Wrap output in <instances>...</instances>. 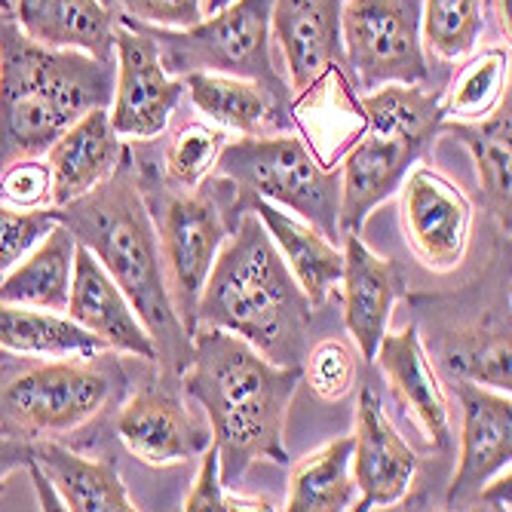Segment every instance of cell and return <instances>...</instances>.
<instances>
[{
    "label": "cell",
    "mask_w": 512,
    "mask_h": 512,
    "mask_svg": "<svg viewBox=\"0 0 512 512\" xmlns=\"http://www.w3.org/2000/svg\"><path fill=\"white\" fill-rule=\"evenodd\" d=\"M0 347L22 356H86L108 350L74 319L22 304H0Z\"/></svg>",
    "instance_id": "28"
},
{
    "label": "cell",
    "mask_w": 512,
    "mask_h": 512,
    "mask_svg": "<svg viewBox=\"0 0 512 512\" xmlns=\"http://www.w3.org/2000/svg\"><path fill=\"white\" fill-rule=\"evenodd\" d=\"M212 175L234 184L237 197L267 200L341 243V172L325 166L301 135L273 132L227 142Z\"/></svg>",
    "instance_id": "7"
},
{
    "label": "cell",
    "mask_w": 512,
    "mask_h": 512,
    "mask_svg": "<svg viewBox=\"0 0 512 512\" xmlns=\"http://www.w3.org/2000/svg\"><path fill=\"white\" fill-rule=\"evenodd\" d=\"M353 436L332 439L301 463L289 476V512H344L356 506V482L350 473Z\"/></svg>",
    "instance_id": "27"
},
{
    "label": "cell",
    "mask_w": 512,
    "mask_h": 512,
    "mask_svg": "<svg viewBox=\"0 0 512 512\" xmlns=\"http://www.w3.org/2000/svg\"><path fill=\"white\" fill-rule=\"evenodd\" d=\"M184 512H234V509H273L267 500H249L240 494H230L221 467H218V451L209 445L200 454V470L194 476L191 494L184 497Z\"/></svg>",
    "instance_id": "35"
},
{
    "label": "cell",
    "mask_w": 512,
    "mask_h": 512,
    "mask_svg": "<svg viewBox=\"0 0 512 512\" xmlns=\"http://www.w3.org/2000/svg\"><path fill=\"white\" fill-rule=\"evenodd\" d=\"M460 402V460L445 491V506H473L482 488L509 470L512 460V405L509 393L454 381Z\"/></svg>",
    "instance_id": "15"
},
{
    "label": "cell",
    "mask_w": 512,
    "mask_h": 512,
    "mask_svg": "<svg viewBox=\"0 0 512 512\" xmlns=\"http://www.w3.org/2000/svg\"><path fill=\"white\" fill-rule=\"evenodd\" d=\"M442 359L451 375L460 381H473L479 387H491L500 393L512 390L509 322L485 319L476 325V329L454 332L442 347Z\"/></svg>",
    "instance_id": "29"
},
{
    "label": "cell",
    "mask_w": 512,
    "mask_h": 512,
    "mask_svg": "<svg viewBox=\"0 0 512 512\" xmlns=\"http://www.w3.org/2000/svg\"><path fill=\"white\" fill-rule=\"evenodd\" d=\"M117 62L31 40L16 16H0V172L43 157L62 132L111 108Z\"/></svg>",
    "instance_id": "4"
},
{
    "label": "cell",
    "mask_w": 512,
    "mask_h": 512,
    "mask_svg": "<svg viewBox=\"0 0 512 512\" xmlns=\"http://www.w3.org/2000/svg\"><path fill=\"white\" fill-rule=\"evenodd\" d=\"M114 53L117 80L108 111L111 126L120 138L151 142L169 126L178 102L184 99V80L166 74L157 43L129 16H117Z\"/></svg>",
    "instance_id": "12"
},
{
    "label": "cell",
    "mask_w": 512,
    "mask_h": 512,
    "mask_svg": "<svg viewBox=\"0 0 512 512\" xmlns=\"http://www.w3.org/2000/svg\"><path fill=\"white\" fill-rule=\"evenodd\" d=\"M181 80L194 108L224 129H234L240 135H273L295 129V117L279 111L252 80L215 71H191Z\"/></svg>",
    "instance_id": "24"
},
{
    "label": "cell",
    "mask_w": 512,
    "mask_h": 512,
    "mask_svg": "<svg viewBox=\"0 0 512 512\" xmlns=\"http://www.w3.org/2000/svg\"><path fill=\"white\" fill-rule=\"evenodd\" d=\"M494 16H497V22H500V31L509 37V0H494Z\"/></svg>",
    "instance_id": "39"
},
{
    "label": "cell",
    "mask_w": 512,
    "mask_h": 512,
    "mask_svg": "<svg viewBox=\"0 0 512 512\" xmlns=\"http://www.w3.org/2000/svg\"><path fill=\"white\" fill-rule=\"evenodd\" d=\"M509 129H512V99L509 92L500 99V105L482 117V120H442L439 135H451L470 151L479 175V191L482 203L497 221L500 234L509 237Z\"/></svg>",
    "instance_id": "25"
},
{
    "label": "cell",
    "mask_w": 512,
    "mask_h": 512,
    "mask_svg": "<svg viewBox=\"0 0 512 512\" xmlns=\"http://www.w3.org/2000/svg\"><path fill=\"white\" fill-rule=\"evenodd\" d=\"M359 129L347 142L341 172V234H362L368 215L387 203L421 163L445 120L442 89L387 83L353 99Z\"/></svg>",
    "instance_id": "5"
},
{
    "label": "cell",
    "mask_w": 512,
    "mask_h": 512,
    "mask_svg": "<svg viewBox=\"0 0 512 512\" xmlns=\"http://www.w3.org/2000/svg\"><path fill=\"white\" fill-rule=\"evenodd\" d=\"M77 240L65 224H56L4 279L0 304H22L37 310L65 313Z\"/></svg>",
    "instance_id": "26"
},
{
    "label": "cell",
    "mask_w": 512,
    "mask_h": 512,
    "mask_svg": "<svg viewBox=\"0 0 512 512\" xmlns=\"http://www.w3.org/2000/svg\"><path fill=\"white\" fill-rule=\"evenodd\" d=\"M16 25L53 50H80L114 62L117 16L102 0H13Z\"/></svg>",
    "instance_id": "22"
},
{
    "label": "cell",
    "mask_w": 512,
    "mask_h": 512,
    "mask_svg": "<svg viewBox=\"0 0 512 512\" xmlns=\"http://www.w3.org/2000/svg\"><path fill=\"white\" fill-rule=\"evenodd\" d=\"M31 463L50 479L53 491L62 500V509L71 512H132L138 509L111 460H92L56 439H34Z\"/></svg>",
    "instance_id": "23"
},
{
    "label": "cell",
    "mask_w": 512,
    "mask_h": 512,
    "mask_svg": "<svg viewBox=\"0 0 512 512\" xmlns=\"http://www.w3.org/2000/svg\"><path fill=\"white\" fill-rule=\"evenodd\" d=\"M178 381L206 414L224 485L240 482L261 460L286 467L283 433L301 365H276L243 338L200 325Z\"/></svg>",
    "instance_id": "1"
},
{
    "label": "cell",
    "mask_w": 512,
    "mask_h": 512,
    "mask_svg": "<svg viewBox=\"0 0 512 512\" xmlns=\"http://www.w3.org/2000/svg\"><path fill=\"white\" fill-rule=\"evenodd\" d=\"M53 175L43 157L19 160L0 172V203L16 209L53 206Z\"/></svg>",
    "instance_id": "36"
},
{
    "label": "cell",
    "mask_w": 512,
    "mask_h": 512,
    "mask_svg": "<svg viewBox=\"0 0 512 512\" xmlns=\"http://www.w3.org/2000/svg\"><path fill=\"white\" fill-rule=\"evenodd\" d=\"M31 463V442L10 436V433H0V491H4L7 479L16 470H25Z\"/></svg>",
    "instance_id": "38"
},
{
    "label": "cell",
    "mask_w": 512,
    "mask_h": 512,
    "mask_svg": "<svg viewBox=\"0 0 512 512\" xmlns=\"http://www.w3.org/2000/svg\"><path fill=\"white\" fill-rule=\"evenodd\" d=\"M160 28H194L203 22V0H111V10Z\"/></svg>",
    "instance_id": "37"
},
{
    "label": "cell",
    "mask_w": 512,
    "mask_h": 512,
    "mask_svg": "<svg viewBox=\"0 0 512 512\" xmlns=\"http://www.w3.org/2000/svg\"><path fill=\"white\" fill-rule=\"evenodd\" d=\"M350 473L356 482L353 509L359 512L396 506L417 476V454L390 424L375 384H362L359 390Z\"/></svg>",
    "instance_id": "16"
},
{
    "label": "cell",
    "mask_w": 512,
    "mask_h": 512,
    "mask_svg": "<svg viewBox=\"0 0 512 512\" xmlns=\"http://www.w3.org/2000/svg\"><path fill=\"white\" fill-rule=\"evenodd\" d=\"M10 362H13V353L0 347V365H10Z\"/></svg>",
    "instance_id": "42"
},
{
    "label": "cell",
    "mask_w": 512,
    "mask_h": 512,
    "mask_svg": "<svg viewBox=\"0 0 512 512\" xmlns=\"http://www.w3.org/2000/svg\"><path fill=\"white\" fill-rule=\"evenodd\" d=\"M341 46L356 96L387 83H427L421 0H344Z\"/></svg>",
    "instance_id": "10"
},
{
    "label": "cell",
    "mask_w": 512,
    "mask_h": 512,
    "mask_svg": "<svg viewBox=\"0 0 512 512\" xmlns=\"http://www.w3.org/2000/svg\"><path fill=\"white\" fill-rule=\"evenodd\" d=\"M0 16H13V0H0Z\"/></svg>",
    "instance_id": "41"
},
{
    "label": "cell",
    "mask_w": 512,
    "mask_h": 512,
    "mask_svg": "<svg viewBox=\"0 0 512 512\" xmlns=\"http://www.w3.org/2000/svg\"><path fill=\"white\" fill-rule=\"evenodd\" d=\"M102 4H105V7H111V0H102Z\"/></svg>",
    "instance_id": "43"
},
{
    "label": "cell",
    "mask_w": 512,
    "mask_h": 512,
    "mask_svg": "<svg viewBox=\"0 0 512 512\" xmlns=\"http://www.w3.org/2000/svg\"><path fill=\"white\" fill-rule=\"evenodd\" d=\"M341 4L344 0H273L270 40L279 43L289 68L295 114L313 108L332 80L350 86L341 46Z\"/></svg>",
    "instance_id": "11"
},
{
    "label": "cell",
    "mask_w": 512,
    "mask_h": 512,
    "mask_svg": "<svg viewBox=\"0 0 512 512\" xmlns=\"http://www.w3.org/2000/svg\"><path fill=\"white\" fill-rule=\"evenodd\" d=\"M371 365H378L393 399L424 433L433 451H451V411L436 368L424 350L417 325H405L402 332H387L375 350Z\"/></svg>",
    "instance_id": "18"
},
{
    "label": "cell",
    "mask_w": 512,
    "mask_h": 512,
    "mask_svg": "<svg viewBox=\"0 0 512 512\" xmlns=\"http://www.w3.org/2000/svg\"><path fill=\"white\" fill-rule=\"evenodd\" d=\"M123 154L126 145L111 126L108 108H96L80 117L43 154L53 175V206H65L89 194L120 166Z\"/></svg>",
    "instance_id": "20"
},
{
    "label": "cell",
    "mask_w": 512,
    "mask_h": 512,
    "mask_svg": "<svg viewBox=\"0 0 512 512\" xmlns=\"http://www.w3.org/2000/svg\"><path fill=\"white\" fill-rule=\"evenodd\" d=\"M126 387V371L111 350L59 356L22 368L0 384V424L19 439H59L92 424Z\"/></svg>",
    "instance_id": "6"
},
{
    "label": "cell",
    "mask_w": 512,
    "mask_h": 512,
    "mask_svg": "<svg viewBox=\"0 0 512 512\" xmlns=\"http://www.w3.org/2000/svg\"><path fill=\"white\" fill-rule=\"evenodd\" d=\"M59 224L56 206L16 209L0 203V279Z\"/></svg>",
    "instance_id": "34"
},
{
    "label": "cell",
    "mask_w": 512,
    "mask_h": 512,
    "mask_svg": "<svg viewBox=\"0 0 512 512\" xmlns=\"http://www.w3.org/2000/svg\"><path fill=\"white\" fill-rule=\"evenodd\" d=\"M56 218L83 249L99 258L120 286L157 347L163 378H178L191 359L194 335H188L172 307L157 227L142 194L132 151L126 148L120 166L89 194L56 206Z\"/></svg>",
    "instance_id": "2"
},
{
    "label": "cell",
    "mask_w": 512,
    "mask_h": 512,
    "mask_svg": "<svg viewBox=\"0 0 512 512\" xmlns=\"http://www.w3.org/2000/svg\"><path fill=\"white\" fill-rule=\"evenodd\" d=\"M482 4L485 0H421V40L427 50L442 62L467 56L485 28Z\"/></svg>",
    "instance_id": "31"
},
{
    "label": "cell",
    "mask_w": 512,
    "mask_h": 512,
    "mask_svg": "<svg viewBox=\"0 0 512 512\" xmlns=\"http://www.w3.org/2000/svg\"><path fill=\"white\" fill-rule=\"evenodd\" d=\"M506 92V53H482L454 74L448 89H442L445 120H482L500 105Z\"/></svg>",
    "instance_id": "30"
},
{
    "label": "cell",
    "mask_w": 512,
    "mask_h": 512,
    "mask_svg": "<svg viewBox=\"0 0 512 512\" xmlns=\"http://www.w3.org/2000/svg\"><path fill=\"white\" fill-rule=\"evenodd\" d=\"M65 310L68 319H74L89 335H96L108 350L157 362V347L142 319L135 316L132 304L108 276V270L99 264V258L80 243L74 252V273Z\"/></svg>",
    "instance_id": "19"
},
{
    "label": "cell",
    "mask_w": 512,
    "mask_h": 512,
    "mask_svg": "<svg viewBox=\"0 0 512 512\" xmlns=\"http://www.w3.org/2000/svg\"><path fill=\"white\" fill-rule=\"evenodd\" d=\"M341 301L344 325L365 362L375 359L381 338L390 329V316L396 301L405 295V270L387 255H375L362 234H341Z\"/></svg>",
    "instance_id": "17"
},
{
    "label": "cell",
    "mask_w": 512,
    "mask_h": 512,
    "mask_svg": "<svg viewBox=\"0 0 512 512\" xmlns=\"http://www.w3.org/2000/svg\"><path fill=\"white\" fill-rule=\"evenodd\" d=\"M114 430L126 451L148 467H172L212 445L209 424L200 421L169 378L132 393L114 417Z\"/></svg>",
    "instance_id": "14"
},
{
    "label": "cell",
    "mask_w": 512,
    "mask_h": 512,
    "mask_svg": "<svg viewBox=\"0 0 512 512\" xmlns=\"http://www.w3.org/2000/svg\"><path fill=\"white\" fill-rule=\"evenodd\" d=\"M270 13L273 0H230L227 7L212 13L209 22L194 28H160L142 25V31L157 43L166 74L184 77L191 71H215L258 83L273 105L295 117L292 89L279 74L270 50Z\"/></svg>",
    "instance_id": "9"
},
{
    "label": "cell",
    "mask_w": 512,
    "mask_h": 512,
    "mask_svg": "<svg viewBox=\"0 0 512 512\" xmlns=\"http://www.w3.org/2000/svg\"><path fill=\"white\" fill-rule=\"evenodd\" d=\"M227 4H230V0H206V7H203V10H206V13H218V10L227 7Z\"/></svg>",
    "instance_id": "40"
},
{
    "label": "cell",
    "mask_w": 512,
    "mask_h": 512,
    "mask_svg": "<svg viewBox=\"0 0 512 512\" xmlns=\"http://www.w3.org/2000/svg\"><path fill=\"white\" fill-rule=\"evenodd\" d=\"M237 209L240 212L252 209L261 218L273 246L279 249L283 261L289 264L301 292L307 295L310 307L319 310L325 301H329V295L341 283V267H344V255H341L338 243H332L329 237H322L313 224L301 221L298 215L279 209V206H273L267 200L237 197Z\"/></svg>",
    "instance_id": "21"
},
{
    "label": "cell",
    "mask_w": 512,
    "mask_h": 512,
    "mask_svg": "<svg viewBox=\"0 0 512 512\" xmlns=\"http://www.w3.org/2000/svg\"><path fill=\"white\" fill-rule=\"evenodd\" d=\"M399 221L411 255L433 273L463 264L473 234V206L457 184L430 166H414L399 184Z\"/></svg>",
    "instance_id": "13"
},
{
    "label": "cell",
    "mask_w": 512,
    "mask_h": 512,
    "mask_svg": "<svg viewBox=\"0 0 512 512\" xmlns=\"http://www.w3.org/2000/svg\"><path fill=\"white\" fill-rule=\"evenodd\" d=\"M138 181H142V194L157 227L172 307L188 335H194L197 301L206 276L240 215L237 191L221 175H209L197 188H188V194L163 191L151 178H142V169H138Z\"/></svg>",
    "instance_id": "8"
},
{
    "label": "cell",
    "mask_w": 512,
    "mask_h": 512,
    "mask_svg": "<svg viewBox=\"0 0 512 512\" xmlns=\"http://www.w3.org/2000/svg\"><path fill=\"white\" fill-rule=\"evenodd\" d=\"M313 307L252 209L237 215L197 301V329H221L276 365H301Z\"/></svg>",
    "instance_id": "3"
},
{
    "label": "cell",
    "mask_w": 512,
    "mask_h": 512,
    "mask_svg": "<svg viewBox=\"0 0 512 512\" xmlns=\"http://www.w3.org/2000/svg\"><path fill=\"white\" fill-rule=\"evenodd\" d=\"M227 145V135L218 126H206L200 120L184 123L163 151V169H166V181L175 184V188H197L203 184L215 163L221 148Z\"/></svg>",
    "instance_id": "32"
},
{
    "label": "cell",
    "mask_w": 512,
    "mask_h": 512,
    "mask_svg": "<svg viewBox=\"0 0 512 512\" xmlns=\"http://www.w3.org/2000/svg\"><path fill=\"white\" fill-rule=\"evenodd\" d=\"M356 350L338 338H322L304 353L301 378L325 402H341L356 387Z\"/></svg>",
    "instance_id": "33"
}]
</instances>
